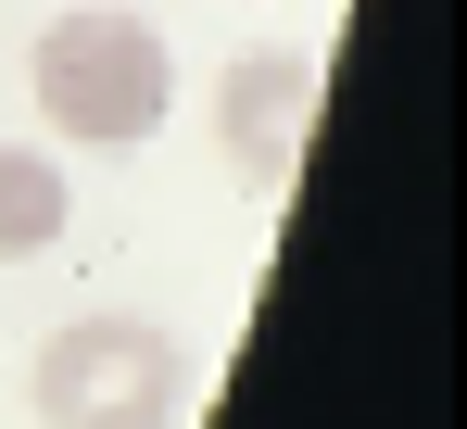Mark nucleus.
Instances as JSON below:
<instances>
[{
	"instance_id": "f257e3e1",
	"label": "nucleus",
	"mask_w": 467,
	"mask_h": 429,
	"mask_svg": "<svg viewBox=\"0 0 467 429\" xmlns=\"http://www.w3.org/2000/svg\"><path fill=\"white\" fill-rule=\"evenodd\" d=\"M26 89H38V127L77 152H140L177 101V51L140 0H64L38 38H26Z\"/></svg>"
},
{
	"instance_id": "f03ea898",
	"label": "nucleus",
	"mask_w": 467,
	"mask_h": 429,
	"mask_svg": "<svg viewBox=\"0 0 467 429\" xmlns=\"http://www.w3.org/2000/svg\"><path fill=\"white\" fill-rule=\"evenodd\" d=\"M26 404H38V429H177L190 417V354L152 316H77V329L38 341Z\"/></svg>"
},
{
	"instance_id": "7ed1b4c3",
	"label": "nucleus",
	"mask_w": 467,
	"mask_h": 429,
	"mask_svg": "<svg viewBox=\"0 0 467 429\" xmlns=\"http://www.w3.org/2000/svg\"><path fill=\"white\" fill-rule=\"evenodd\" d=\"M316 51H240L228 76H215V140H228V164L253 177V190H291V164H304L316 140Z\"/></svg>"
},
{
	"instance_id": "20e7f679",
	"label": "nucleus",
	"mask_w": 467,
	"mask_h": 429,
	"mask_svg": "<svg viewBox=\"0 0 467 429\" xmlns=\"http://www.w3.org/2000/svg\"><path fill=\"white\" fill-rule=\"evenodd\" d=\"M64 240V164L38 140H0V266H38Z\"/></svg>"
}]
</instances>
